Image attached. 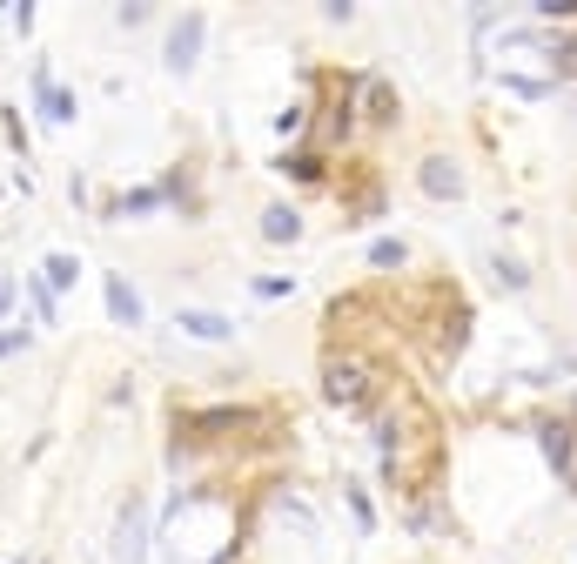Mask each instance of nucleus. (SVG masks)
<instances>
[{
    "label": "nucleus",
    "mask_w": 577,
    "mask_h": 564,
    "mask_svg": "<svg viewBox=\"0 0 577 564\" xmlns=\"http://www.w3.org/2000/svg\"><path fill=\"white\" fill-rule=\"evenodd\" d=\"M175 330H188L195 343H228V336H235V322L215 316V309H175Z\"/></svg>",
    "instance_id": "obj_3"
},
{
    "label": "nucleus",
    "mask_w": 577,
    "mask_h": 564,
    "mask_svg": "<svg viewBox=\"0 0 577 564\" xmlns=\"http://www.w3.org/2000/svg\"><path fill=\"white\" fill-rule=\"evenodd\" d=\"M107 316L122 330H141V296L128 290V275H107Z\"/></svg>",
    "instance_id": "obj_6"
},
{
    "label": "nucleus",
    "mask_w": 577,
    "mask_h": 564,
    "mask_svg": "<svg viewBox=\"0 0 577 564\" xmlns=\"http://www.w3.org/2000/svg\"><path fill=\"white\" fill-rule=\"evenodd\" d=\"M329 397L336 403H363L369 397V369L356 363V356H350V363H329Z\"/></svg>",
    "instance_id": "obj_4"
},
{
    "label": "nucleus",
    "mask_w": 577,
    "mask_h": 564,
    "mask_svg": "<svg viewBox=\"0 0 577 564\" xmlns=\"http://www.w3.org/2000/svg\"><path fill=\"white\" fill-rule=\"evenodd\" d=\"M282 175H296V182H322V162H316V155H282Z\"/></svg>",
    "instance_id": "obj_10"
},
{
    "label": "nucleus",
    "mask_w": 577,
    "mask_h": 564,
    "mask_svg": "<svg viewBox=\"0 0 577 564\" xmlns=\"http://www.w3.org/2000/svg\"><path fill=\"white\" fill-rule=\"evenodd\" d=\"M296 235H303V215L296 209H269L262 215V242H296Z\"/></svg>",
    "instance_id": "obj_8"
},
{
    "label": "nucleus",
    "mask_w": 577,
    "mask_h": 564,
    "mask_svg": "<svg viewBox=\"0 0 577 564\" xmlns=\"http://www.w3.org/2000/svg\"><path fill=\"white\" fill-rule=\"evenodd\" d=\"M423 188H430V195H463L456 162H443V155H437V162H423Z\"/></svg>",
    "instance_id": "obj_7"
},
{
    "label": "nucleus",
    "mask_w": 577,
    "mask_h": 564,
    "mask_svg": "<svg viewBox=\"0 0 577 564\" xmlns=\"http://www.w3.org/2000/svg\"><path fill=\"white\" fill-rule=\"evenodd\" d=\"M544 450H550V464H557V471H571V430H564V424L544 430Z\"/></svg>",
    "instance_id": "obj_9"
},
{
    "label": "nucleus",
    "mask_w": 577,
    "mask_h": 564,
    "mask_svg": "<svg viewBox=\"0 0 577 564\" xmlns=\"http://www.w3.org/2000/svg\"><path fill=\"white\" fill-rule=\"evenodd\" d=\"M202 34H209V14H182L175 28H168V68H175V75H188V68H195Z\"/></svg>",
    "instance_id": "obj_1"
},
{
    "label": "nucleus",
    "mask_w": 577,
    "mask_h": 564,
    "mask_svg": "<svg viewBox=\"0 0 577 564\" xmlns=\"http://www.w3.org/2000/svg\"><path fill=\"white\" fill-rule=\"evenodd\" d=\"M7 303H14V290H7V282H0V309H7Z\"/></svg>",
    "instance_id": "obj_14"
},
{
    "label": "nucleus",
    "mask_w": 577,
    "mask_h": 564,
    "mask_svg": "<svg viewBox=\"0 0 577 564\" xmlns=\"http://www.w3.org/2000/svg\"><path fill=\"white\" fill-rule=\"evenodd\" d=\"M550 68H557V75H577V41H550Z\"/></svg>",
    "instance_id": "obj_12"
},
{
    "label": "nucleus",
    "mask_w": 577,
    "mask_h": 564,
    "mask_svg": "<svg viewBox=\"0 0 577 564\" xmlns=\"http://www.w3.org/2000/svg\"><path fill=\"white\" fill-rule=\"evenodd\" d=\"M34 94H41V107H47V122H75V94H61L54 88V68H34Z\"/></svg>",
    "instance_id": "obj_5"
},
{
    "label": "nucleus",
    "mask_w": 577,
    "mask_h": 564,
    "mask_svg": "<svg viewBox=\"0 0 577 564\" xmlns=\"http://www.w3.org/2000/svg\"><path fill=\"white\" fill-rule=\"evenodd\" d=\"M75 275H81L75 256H47V282H54V290H75Z\"/></svg>",
    "instance_id": "obj_11"
},
{
    "label": "nucleus",
    "mask_w": 577,
    "mask_h": 564,
    "mask_svg": "<svg viewBox=\"0 0 577 564\" xmlns=\"http://www.w3.org/2000/svg\"><path fill=\"white\" fill-rule=\"evenodd\" d=\"M115 537H122V544H115V558H122V564H141V558H148V504H141V497H128L122 531H115Z\"/></svg>",
    "instance_id": "obj_2"
},
{
    "label": "nucleus",
    "mask_w": 577,
    "mask_h": 564,
    "mask_svg": "<svg viewBox=\"0 0 577 564\" xmlns=\"http://www.w3.org/2000/svg\"><path fill=\"white\" fill-rule=\"evenodd\" d=\"M369 262H376V269H396V262H403V242H376V249H369Z\"/></svg>",
    "instance_id": "obj_13"
}]
</instances>
